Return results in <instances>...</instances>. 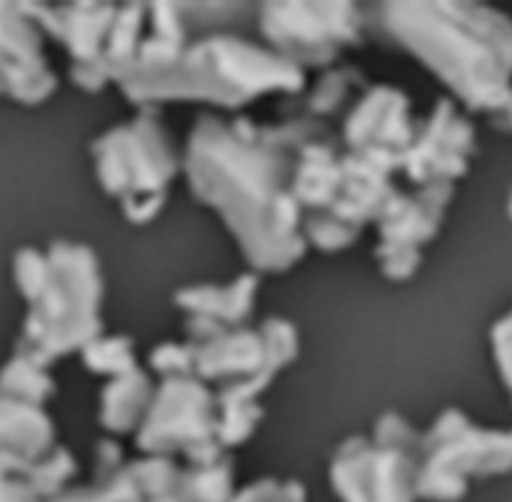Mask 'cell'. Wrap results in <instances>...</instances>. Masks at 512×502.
<instances>
[{"label":"cell","mask_w":512,"mask_h":502,"mask_svg":"<svg viewBox=\"0 0 512 502\" xmlns=\"http://www.w3.org/2000/svg\"><path fill=\"white\" fill-rule=\"evenodd\" d=\"M8 502H18V500H15V498H13V500H8Z\"/></svg>","instance_id":"cell-1"}]
</instances>
